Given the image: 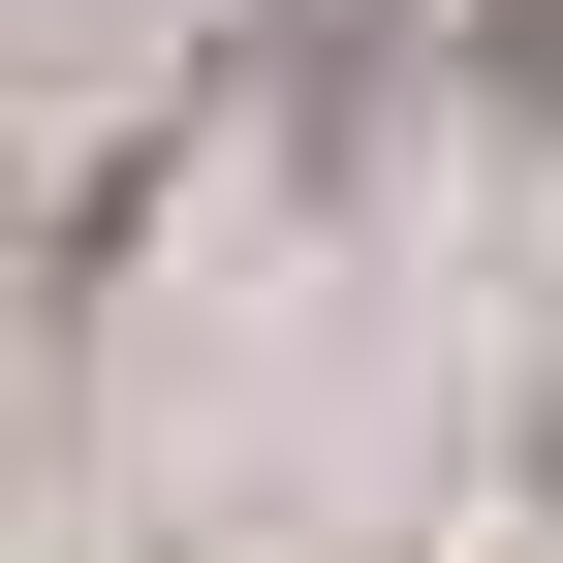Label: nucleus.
<instances>
[{
	"mask_svg": "<svg viewBox=\"0 0 563 563\" xmlns=\"http://www.w3.org/2000/svg\"><path fill=\"white\" fill-rule=\"evenodd\" d=\"M501 95H563V0H501Z\"/></svg>",
	"mask_w": 563,
	"mask_h": 563,
	"instance_id": "obj_1",
	"label": "nucleus"
}]
</instances>
